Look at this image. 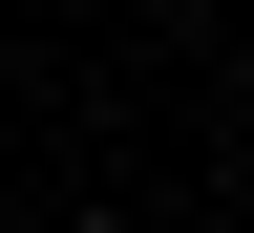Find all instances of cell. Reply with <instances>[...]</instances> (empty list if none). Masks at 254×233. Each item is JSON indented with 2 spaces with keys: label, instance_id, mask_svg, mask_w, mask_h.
Masks as SVG:
<instances>
[{
  "label": "cell",
  "instance_id": "obj_1",
  "mask_svg": "<svg viewBox=\"0 0 254 233\" xmlns=\"http://www.w3.org/2000/svg\"><path fill=\"white\" fill-rule=\"evenodd\" d=\"M233 233H254V212H233Z\"/></svg>",
  "mask_w": 254,
  "mask_h": 233
}]
</instances>
